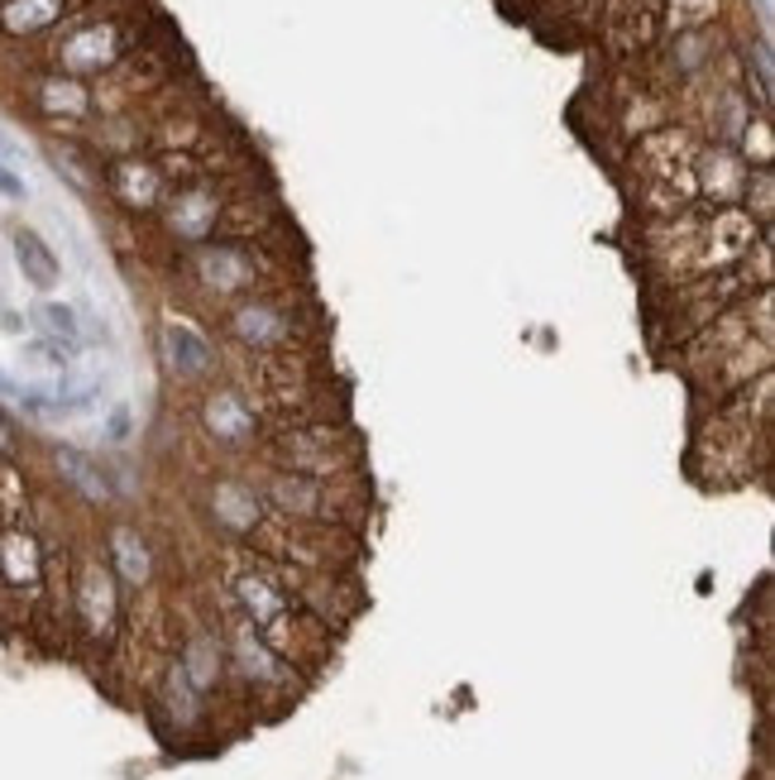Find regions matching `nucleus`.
<instances>
[{
  "instance_id": "1",
  "label": "nucleus",
  "mask_w": 775,
  "mask_h": 780,
  "mask_svg": "<svg viewBox=\"0 0 775 780\" xmlns=\"http://www.w3.org/2000/svg\"><path fill=\"white\" fill-rule=\"evenodd\" d=\"M771 417H775V374L733 393L727 403L704 412L690 450V474L708 488L752 484L771 465Z\"/></svg>"
},
{
  "instance_id": "2",
  "label": "nucleus",
  "mask_w": 775,
  "mask_h": 780,
  "mask_svg": "<svg viewBox=\"0 0 775 780\" xmlns=\"http://www.w3.org/2000/svg\"><path fill=\"white\" fill-rule=\"evenodd\" d=\"M273 460H278L283 474H302V479H349L364 455H359V440L340 422H312L278 436Z\"/></svg>"
},
{
  "instance_id": "3",
  "label": "nucleus",
  "mask_w": 775,
  "mask_h": 780,
  "mask_svg": "<svg viewBox=\"0 0 775 780\" xmlns=\"http://www.w3.org/2000/svg\"><path fill=\"white\" fill-rule=\"evenodd\" d=\"M78 614L91 627V637H111L115 632V589H111V575H105L101 565H86V570H82Z\"/></svg>"
},
{
  "instance_id": "4",
  "label": "nucleus",
  "mask_w": 775,
  "mask_h": 780,
  "mask_svg": "<svg viewBox=\"0 0 775 780\" xmlns=\"http://www.w3.org/2000/svg\"><path fill=\"white\" fill-rule=\"evenodd\" d=\"M14 259H20L24 278L34 287H53L58 283V259L34 231H14Z\"/></svg>"
},
{
  "instance_id": "5",
  "label": "nucleus",
  "mask_w": 775,
  "mask_h": 780,
  "mask_svg": "<svg viewBox=\"0 0 775 780\" xmlns=\"http://www.w3.org/2000/svg\"><path fill=\"white\" fill-rule=\"evenodd\" d=\"M206 422H211V432H216L221 446H239V440L254 432V407H245L239 397H221V403H211Z\"/></svg>"
},
{
  "instance_id": "6",
  "label": "nucleus",
  "mask_w": 775,
  "mask_h": 780,
  "mask_svg": "<svg viewBox=\"0 0 775 780\" xmlns=\"http://www.w3.org/2000/svg\"><path fill=\"white\" fill-rule=\"evenodd\" d=\"M169 355H173V364H177L182 374H206L211 364H216L211 345H206L196 331H187V326H173V331H169Z\"/></svg>"
},
{
  "instance_id": "7",
  "label": "nucleus",
  "mask_w": 775,
  "mask_h": 780,
  "mask_svg": "<svg viewBox=\"0 0 775 780\" xmlns=\"http://www.w3.org/2000/svg\"><path fill=\"white\" fill-rule=\"evenodd\" d=\"M111 546H115V556H120V570H125V579H134V585H144V579H149V556H144L140 537H134L130 527H120L115 537H111Z\"/></svg>"
},
{
  "instance_id": "8",
  "label": "nucleus",
  "mask_w": 775,
  "mask_h": 780,
  "mask_svg": "<svg viewBox=\"0 0 775 780\" xmlns=\"http://www.w3.org/2000/svg\"><path fill=\"white\" fill-rule=\"evenodd\" d=\"M58 469L68 474V479H78V488L86 498H105V484H101V469H91L78 450H58Z\"/></svg>"
},
{
  "instance_id": "9",
  "label": "nucleus",
  "mask_w": 775,
  "mask_h": 780,
  "mask_svg": "<svg viewBox=\"0 0 775 780\" xmlns=\"http://www.w3.org/2000/svg\"><path fill=\"white\" fill-rule=\"evenodd\" d=\"M39 321L49 326L53 341L78 345V312H72V307H63V302H43V307H39Z\"/></svg>"
},
{
  "instance_id": "10",
  "label": "nucleus",
  "mask_w": 775,
  "mask_h": 780,
  "mask_svg": "<svg viewBox=\"0 0 775 780\" xmlns=\"http://www.w3.org/2000/svg\"><path fill=\"white\" fill-rule=\"evenodd\" d=\"M0 196H10V202H24V196H29V188H24V178L14 173V168H10L6 159H0Z\"/></svg>"
},
{
  "instance_id": "11",
  "label": "nucleus",
  "mask_w": 775,
  "mask_h": 780,
  "mask_svg": "<svg viewBox=\"0 0 775 780\" xmlns=\"http://www.w3.org/2000/svg\"><path fill=\"white\" fill-rule=\"evenodd\" d=\"M20 393H24V388H20V384H14V378H10V374H0V397H10V403H20Z\"/></svg>"
}]
</instances>
